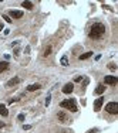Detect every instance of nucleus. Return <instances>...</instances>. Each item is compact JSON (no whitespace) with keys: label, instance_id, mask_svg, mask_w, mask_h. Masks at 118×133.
Wrapping results in <instances>:
<instances>
[{"label":"nucleus","instance_id":"5","mask_svg":"<svg viewBox=\"0 0 118 133\" xmlns=\"http://www.w3.org/2000/svg\"><path fill=\"white\" fill-rule=\"evenodd\" d=\"M57 119H58L61 123H68V122H70L68 115H67L66 112H63V110H60V112L57 113Z\"/></svg>","mask_w":118,"mask_h":133},{"label":"nucleus","instance_id":"14","mask_svg":"<svg viewBox=\"0 0 118 133\" xmlns=\"http://www.w3.org/2000/svg\"><path fill=\"white\" fill-rule=\"evenodd\" d=\"M21 6H23L24 9H27V10H31V9H33V3L31 2H23Z\"/></svg>","mask_w":118,"mask_h":133},{"label":"nucleus","instance_id":"26","mask_svg":"<svg viewBox=\"0 0 118 133\" xmlns=\"http://www.w3.org/2000/svg\"><path fill=\"white\" fill-rule=\"evenodd\" d=\"M0 128H3V123H0Z\"/></svg>","mask_w":118,"mask_h":133},{"label":"nucleus","instance_id":"1","mask_svg":"<svg viewBox=\"0 0 118 133\" xmlns=\"http://www.w3.org/2000/svg\"><path fill=\"white\" fill-rule=\"evenodd\" d=\"M104 34H105V26L103 23H94L91 26L90 31H88V36L92 40H100Z\"/></svg>","mask_w":118,"mask_h":133},{"label":"nucleus","instance_id":"11","mask_svg":"<svg viewBox=\"0 0 118 133\" xmlns=\"http://www.w3.org/2000/svg\"><path fill=\"white\" fill-rule=\"evenodd\" d=\"M40 84H31V85H28L27 87V91L28 92H33V91H37V89H40Z\"/></svg>","mask_w":118,"mask_h":133},{"label":"nucleus","instance_id":"12","mask_svg":"<svg viewBox=\"0 0 118 133\" xmlns=\"http://www.w3.org/2000/svg\"><path fill=\"white\" fill-rule=\"evenodd\" d=\"M9 115V110L3 103H0V116H7Z\"/></svg>","mask_w":118,"mask_h":133},{"label":"nucleus","instance_id":"20","mask_svg":"<svg viewBox=\"0 0 118 133\" xmlns=\"http://www.w3.org/2000/svg\"><path fill=\"white\" fill-rule=\"evenodd\" d=\"M108 68H110L111 71H115V69H117V66H115V64H110V65H108Z\"/></svg>","mask_w":118,"mask_h":133},{"label":"nucleus","instance_id":"21","mask_svg":"<svg viewBox=\"0 0 118 133\" xmlns=\"http://www.w3.org/2000/svg\"><path fill=\"white\" fill-rule=\"evenodd\" d=\"M23 129L24 130H28V129H31V126L30 125H23Z\"/></svg>","mask_w":118,"mask_h":133},{"label":"nucleus","instance_id":"3","mask_svg":"<svg viewBox=\"0 0 118 133\" xmlns=\"http://www.w3.org/2000/svg\"><path fill=\"white\" fill-rule=\"evenodd\" d=\"M105 110H107L110 115H117L118 113V103L117 102H108L105 105Z\"/></svg>","mask_w":118,"mask_h":133},{"label":"nucleus","instance_id":"4","mask_svg":"<svg viewBox=\"0 0 118 133\" xmlns=\"http://www.w3.org/2000/svg\"><path fill=\"white\" fill-rule=\"evenodd\" d=\"M104 84H107V85H117L118 84V78L114 77V75H107V77H104Z\"/></svg>","mask_w":118,"mask_h":133},{"label":"nucleus","instance_id":"10","mask_svg":"<svg viewBox=\"0 0 118 133\" xmlns=\"http://www.w3.org/2000/svg\"><path fill=\"white\" fill-rule=\"evenodd\" d=\"M19 82H20V78H19V77H14V78H11V79L9 81L7 84H6V87H9V88H10V87H14V85L19 84Z\"/></svg>","mask_w":118,"mask_h":133},{"label":"nucleus","instance_id":"23","mask_svg":"<svg viewBox=\"0 0 118 133\" xmlns=\"http://www.w3.org/2000/svg\"><path fill=\"white\" fill-rule=\"evenodd\" d=\"M19 120H24V115L21 113V115H19Z\"/></svg>","mask_w":118,"mask_h":133},{"label":"nucleus","instance_id":"2","mask_svg":"<svg viewBox=\"0 0 118 133\" xmlns=\"http://www.w3.org/2000/svg\"><path fill=\"white\" fill-rule=\"evenodd\" d=\"M60 106L64 108V109H68L71 112H77L78 108H77V103H75V99L70 98V99H64L63 102H60Z\"/></svg>","mask_w":118,"mask_h":133},{"label":"nucleus","instance_id":"8","mask_svg":"<svg viewBox=\"0 0 118 133\" xmlns=\"http://www.w3.org/2000/svg\"><path fill=\"white\" fill-rule=\"evenodd\" d=\"M73 89H74V85H73V82H68V84H66L64 88H63V94H71Z\"/></svg>","mask_w":118,"mask_h":133},{"label":"nucleus","instance_id":"19","mask_svg":"<svg viewBox=\"0 0 118 133\" xmlns=\"http://www.w3.org/2000/svg\"><path fill=\"white\" fill-rule=\"evenodd\" d=\"M50 102H51V96L49 95V96H47V99H46V106H49V105H50Z\"/></svg>","mask_w":118,"mask_h":133},{"label":"nucleus","instance_id":"18","mask_svg":"<svg viewBox=\"0 0 118 133\" xmlns=\"http://www.w3.org/2000/svg\"><path fill=\"white\" fill-rule=\"evenodd\" d=\"M3 20H6L7 23H11V21H13V20H11V18L7 16V14H3Z\"/></svg>","mask_w":118,"mask_h":133},{"label":"nucleus","instance_id":"15","mask_svg":"<svg viewBox=\"0 0 118 133\" xmlns=\"http://www.w3.org/2000/svg\"><path fill=\"white\" fill-rule=\"evenodd\" d=\"M50 52H51V45H47L46 48H44V52H43V57H49Z\"/></svg>","mask_w":118,"mask_h":133},{"label":"nucleus","instance_id":"24","mask_svg":"<svg viewBox=\"0 0 118 133\" xmlns=\"http://www.w3.org/2000/svg\"><path fill=\"white\" fill-rule=\"evenodd\" d=\"M2 30H3V24L0 23V31H2Z\"/></svg>","mask_w":118,"mask_h":133},{"label":"nucleus","instance_id":"6","mask_svg":"<svg viewBox=\"0 0 118 133\" xmlns=\"http://www.w3.org/2000/svg\"><path fill=\"white\" fill-rule=\"evenodd\" d=\"M103 103H104V98L103 96H100L98 99H95V102H94V110H95V112H98V110L101 109Z\"/></svg>","mask_w":118,"mask_h":133},{"label":"nucleus","instance_id":"22","mask_svg":"<svg viewBox=\"0 0 118 133\" xmlns=\"http://www.w3.org/2000/svg\"><path fill=\"white\" fill-rule=\"evenodd\" d=\"M74 81H75V82H81V81H82V77H77Z\"/></svg>","mask_w":118,"mask_h":133},{"label":"nucleus","instance_id":"16","mask_svg":"<svg viewBox=\"0 0 118 133\" xmlns=\"http://www.w3.org/2000/svg\"><path fill=\"white\" fill-rule=\"evenodd\" d=\"M91 55H92V51H88V52L82 54V55H80V59H87V58H90Z\"/></svg>","mask_w":118,"mask_h":133},{"label":"nucleus","instance_id":"17","mask_svg":"<svg viewBox=\"0 0 118 133\" xmlns=\"http://www.w3.org/2000/svg\"><path fill=\"white\" fill-rule=\"evenodd\" d=\"M60 62H61L63 66H67V65H68V58H67V55L61 57V61H60Z\"/></svg>","mask_w":118,"mask_h":133},{"label":"nucleus","instance_id":"7","mask_svg":"<svg viewBox=\"0 0 118 133\" xmlns=\"http://www.w3.org/2000/svg\"><path fill=\"white\" fill-rule=\"evenodd\" d=\"M9 14H10L11 18H21L23 17V11L21 10H10Z\"/></svg>","mask_w":118,"mask_h":133},{"label":"nucleus","instance_id":"9","mask_svg":"<svg viewBox=\"0 0 118 133\" xmlns=\"http://www.w3.org/2000/svg\"><path fill=\"white\" fill-rule=\"evenodd\" d=\"M104 92H105V85L104 84H100L97 88H95L94 95H101V94H104Z\"/></svg>","mask_w":118,"mask_h":133},{"label":"nucleus","instance_id":"25","mask_svg":"<svg viewBox=\"0 0 118 133\" xmlns=\"http://www.w3.org/2000/svg\"><path fill=\"white\" fill-rule=\"evenodd\" d=\"M88 133H95V130H90V132H88Z\"/></svg>","mask_w":118,"mask_h":133},{"label":"nucleus","instance_id":"13","mask_svg":"<svg viewBox=\"0 0 118 133\" xmlns=\"http://www.w3.org/2000/svg\"><path fill=\"white\" fill-rule=\"evenodd\" d=\"M9 68V62L7 61H2L0 62V72H4Z\"/></svg>","mask_w":118,"mask_h":133}]
</instances>
